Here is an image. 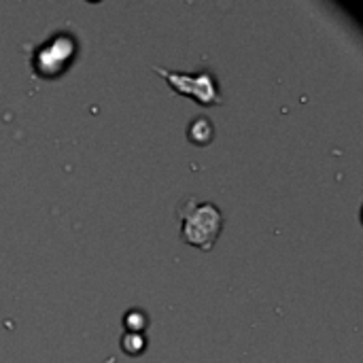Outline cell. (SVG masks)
Returning <instances> with one entry per match:
<instances>
[{"label": "cell", "mask_w": 363, "mask_h": 363, "mask_svg": "<svg viewBox=\"0 0 363 363\" xmlns=\"http://www.w3.org/2000/svg\"><path fill=\"white\" fill-rule=\"evenodd\" d=\"M121 349L130 355H138L140 351H145V336L138 334V332H128L123 336V342H121Z\"/></svg>", "instance_id": "cell-5"}, {"label": "cell", "mask_w": 363, "mask_h": 363, "mask_svg": "<svg viewBox=\"0 0 363 363\" xmlns=\"http://www.w3.org/2000/svg\"><path fill=\"white\" fill-rule=\"evenodd\" d=\"M181 217V238L185 245L196 247L204 253L213 251L221 230L223 215L213 202H200L196 196H189L179 206Z\"/></svg>", "instance_id": "cell-1"}, {"label": "cell", "mask_w": 363, "mask_h": 363, "mask_svg": "<svg viewBox=\"0 0 363 363\" xmlns=\"http://www.w3.org/2000/svg\"><path fill=\"white\" fill-rule=\"evenodd\" d=\"M153 72L160 74L174 94L191 98L194 102L202 104V106H221L223 98L217 85V79L213 72L204 70V72H174V70H166L162 66H153Z\"/></svg>", "instance_id": "cell-2"}, {"label": "cell", "mask_w": 363, "mask_h": 363, "mask_svg": "<svg viewBox=\"0 0 363 363\" xmlns=\"http://www.w3.org/2000/svg\"><path fill=\"white\" fill-rule=\"evenodd\" d=\"M123 323H125L128 332H138V334H143L145 323H147V317H145L143 313H138V311H136V321L132 319V315H128V317L123 319Z\"/></svg>", "instance_id": "cell-6"}, {"label": "cell", "mask_w": 363, "mask_h": 363, "mask_svg": "<svg viewBox=\"0 0 363 363\" xmlns=\"http://www.w3.org/2000/svg\"><path fill=\"white\" fill-rule=\"evenodd\" d=\"M72 53H74V40L70 36L66 34L53 36L36 49L32 68L40 79H53L68 66Z\"/></svg>", "instance_id": "cell-3"}, {"label": "cell", "mask_w": 363, "mask_h": 363, "mask_svg": "<svg viewBox=\"0 0 363 363\" xmlns=\"http://www.w3.org/2000/svg\"><path fill=\"white\" fill-rule=\"evenodd\" d=\"M187 136H189V143L204 147V145H208V143L213 140V123H211L206 117H198V119L189 125Z\"/></svg>", "instance_id": "cell-4"}]
</instances>
